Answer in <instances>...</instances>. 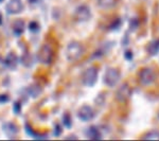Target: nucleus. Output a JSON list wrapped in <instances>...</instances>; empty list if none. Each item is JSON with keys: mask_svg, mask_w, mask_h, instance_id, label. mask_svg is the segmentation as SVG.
Returning <instances> with one entry per match:
<instances>
[{"mask_svg": "<svg viewBox=\"0 0 159 141\" xmlns=\"http://www.w3.org/2000/svg\"><path fill=\"white\" fill-rule=\"evenodd\" d=\"M66 58L69 61H75L83 55V47L79 42H71L68 43L65 52Z\"/></svg>", "mask_w": 159, "mask_h": 141, "instance_id": "obj_1", "label": "nucleus"}, {"mask_svg": "<svg viewBox=\"0 0 159 141\" xmlns=\"http://www.w3.org/2000/svg\"><path fill=\"white\" fill-rule=\"evenodd\" d=\"M53 56H54V52H53L52 47L50 45H48V43H45L38 51L37 58L43 65L48 66L52 63Z\"/></svg>", "mask_w": 159, "mask_h": 141, "instance_id": "obj_2", "label": "nucleus"}, {"mask_svg": "<svg viewBox=\"0 0 159 141\" xmlns=\"http://www.w3.org/2000/svg\"><path fill=\"white\" fill-rule=\"evenodd\" d=\"M98 69L96 67H89L87 68L83 73L82 82L87 87H92L98 81Z\"/></svg>", "mask_w": 159, "mask_h": 141, "instance_id": "obj_3", "label": "nucleus"}, {"mask_svg": "<svg viewBox=\"0 0 159 141\" xmlns=\"http://www.w3.org/2000/svg\"><path fill=\"white\" fill-rule=\"evenodd\" d=\"M120 78H121V74H120V71L117 68H108L104 74L103 80L105 85L109 87H115L119 82Z\"/></svg>", "mask_w": 159, "mask_h": 141, "instance_id": "obj_4", "label": "nucleus"}, {"mask_svg": "<svg viewBox=\"0 0 159 141\" xmlns=\"http://www.w3.org/2000/svg\"><path fill=\"white\" fill-rule=\"evenodd\" d=\"M91 17V12L90 9L85 4L79 6L74 11V18L78 22H86L90 19Z\"/></svg>", "mask_w": 159, "mask_h": 141, "instance_id": "obj_5", "label": "nucleus"}, {"mask_svg": "<svg viewBox=\"0 0 159 141\" xmlns=\"http://www.w3.org/2000/svg\"><path fill=\"white\" fill-rule=\"evenodd\" d=\"M138 78H139V82L141 85L148 86L154 83V81H155V79H156V75L151 68H143L142 70H140Z\"/></svg>", "mask_w": 159, "mask_h": 141, "instance_id": "obj_6", "label": "nucleus"}, {"mask_svg": "<svg viewBox=\"0 0 159 141\" xmlns=\"http://www.w3.org/2000/svg\"><path fill=\"white\" fill-rule=\"evenodd\" d=\"M24 10V3L21 0H9L6 4V12L9 15L20 14Z\"/></svg>", "mask_w": 159, "mask_h": 141, "instance_id": "obj_7", "label": "nucleus"}, {"mask_svg": "<svg viewBox=\"0 0 159 141\" xmlns=\"http://www.w3.org/2000/svg\"><path fill=\"white\" fill-rule=\"evenodd\" d=\"M76 116H78V118L81 120V121L88 122V121H90V120L93 119L94 111L90 106H88V105H84V106L80 107Z\"/></svg>", "mask_w": 159, "mask_h": 141, "instance_id": "obj_8", "label": "nucleus"}, {"mask_svg": "<svg viewBox=\"0 0 159 141\" xmlns=\"http://www.w3.org/2000/svg\"><path fill=\"white\" fill-rule=\"evenodd\" d=\"M2 130L9 138H15L19 133V127L13 122H6L2 124Z\"/></svg>", "mask_w": 159, "mask_h": 141, "instance_id": "obj_9", "label": "nucleus"}, {"mask_svg": "<svg viewBox=\"0 0 159 141\" xmlns=\"http://www.w3.org/2000/svg\"><path fill=\"white\" fill-rule=\"evenodd\" d=\"M130 94H132V89L129 86V84H123L121 85L119 89H118L116 97L118 99V101L120 102H125L127 99H129Z\"/></svg>", "mask_w": 159, "mask_h": 141, "instance_id": "obj_10", "label": "nucleus"}, {"mask_svg": "<svg viewBox=\"0 0 159 141\" xmlns=\"http://www.w3.org/2000/svg\"><path fill=\"white\" fill-rule=\"evenodd\" d=\"M6 61V65H7V68L10 69V70H15L17 67H18L20 61H19V57L16 55V53L14 52H9L4 58Z\"/></svg>", "mask_w": 159, "mask_h": 141, "instance_id": "obj_11", "label": "nucleus"}, {"mask_svg": "<svg viewBox=\"0 0 159 141\" xmlns=\"http://www.w3.org/2000/svg\"><path fill=\"white\" fill-rule=\"evenodd\" d=\"M19 61H20V64L27 68L32 67L33 64H34V58H33L32 54H31L30 52H28V51H25V52L22 53V55H21V57L19 58Z\"/></svg>", "mask_w": 159, "mask_h": 141, "instance_id": "obj_12", "label": "nucleus"}, {"mask_svg": "<svg viewBox=\"0 0 159 141\" xmlns=\"http://www.w3.org/2000/svg\"><path fill=\"white\" fill-rule=\"evenodd\" d=\"M24 32H25V21L21 19H17L13 24V33L16 36H21Z\"/></svg>", "mask_w": 159, "mask_h": 141, "instance_id": "obj_13", "label": "nucleus"}, {"mask_svg": "<svg viewBox=\"0 0 159 141\" xmlns=\"http://www.w3.org/2000/svg\"><path fill=\"white\" fill-rule=\"evenodd\" d=\"M87 137L91 140H100L102 139V135L101 132L99 130V129L97 126H90L87 130Z\"/></svg>", "mask_w": 159, "mask_h": 141, "instance_id": "obj_14", "label": "nucleus"}, {"mask_svg": "<svg viewBox=\"0 0 159 141\" xmlns=\"http://www.w3.org/2000/svg\"><path fill=\"white\" fill-rule=\"evenodd\" d=\"M147 51L150 55H157L159 52V39H154L148 43Z\"/></svg>", "mask_w": 159, "mask_h": 141, "instance_id": "obj_15", "label": "nucleus"}, {"mask_svg": "<svg viewBox=\"0 0 159 141\" xmlns=\"http://www.w3.org/2000/svg\"><path fill=\"white\" fill-rule=\"evenodd\" d=\"M28 93H29L30 97L32 98H37L40 93H42V87L37 84H33L31 85L29 88H28Z\"/></svg>", "mask_w": 159, "mask_h": 141, "instance_id": "obj_16", "label": "nucleus"}, {"mask_svg": "<svg viewBox=\"0 0 159 141\" xmlns=\"http://www.w3.org/2000/svg\"><path fill=\"white\" fill-rule=\"evenodd\" d=\"M116 3L117 0H98V6L102 9H111Z\"/></svg>", "mask_w": 159, "mask_h": 141, "instance_id": "obj_17", "label": "nucleus"}, {"mask_svg": "<svg viewBox=\"0 0 159 141\" xmlns=\"http://www.w3.org/2000/svg\"><path fill=\"white\" fill-rule=\"evenodd\" d=\"M143 139L144 140H159V132H157V130L148 132L143 136Z\"/></svg>", "mask_w": 159, "mask_h": 141, "instance_id": "obj_18", "label": "nucleus"}, {"mask_svg": "<svg viewBox=\"0 0 159 141\" xmlns=\"http://www.w3.org/2000/svg\"><path fill=\"white\" fill-rule=\"evenodd\" d=\"M29 30H30V32H32V33L39 32L40 27H39V25H38V22H36V21H31L30 24H29Z\"/></svg>", "mask_w": 159, "mask_h": 141, "instance_id": "obj_19", "label": "nucleus"}, {"mask_svg": "<svg viewBox=\"0 0 159 141\" xmlns=\"http://www.w3.org/2000/svg\"><path fill=\"white\" fill-rule=\"evenodd\" d=\"M63 121H64V125H65L66 127H71V118H70V116H69L68 114H65L64 115V117H63Z\"/></svg>", "mask_w": 159, "mask_h": 141, "instance_id": "obj_20", "label": "nucleus"}, {"mask_svg": "<svg viewBox=\"0 0 159 141\" xmlns=\"http://www.w3.org/2000/svg\"><path fill=\"white\" fill-rule=\"evenodd\" d=\"M13 111L16 115L20 114V111H21V105H20L19 102H15L14 103V105H13Z\"/></svg>", "mask_w": 159, "mask_h": 141, "instance_id": "obj_21", "label": "nucleus"}, {"mask_svg": "<svg viewBox=\"0 0 159 141\" xmlns=\"http://www.w3.org/2000/svg\"><path fill=\"white\" fill-rule=\"evenodd\" d=\"M6 69H7L6 61H4V58L0 55V73L4 72V71H6Z\"/></svg>", "mask_w": 159, "mask_h": 141, "instance_id": "obj_22", "label": "nucleus"}, {"mask_svg": "<svg viewBox=\"0 0 159 141\" xmlns=\"http://www.w3.org/2000/svg\"><path fill=\"white\" fill-rule=\"evenodd\" d=\"M10 101V97L7 94H0V103H7Z\"/></svg>", "mask_w": 159, "mask_h": 141, "instance_id": "obj_23", "label": "nucleus"}, {"mask_svg": "<svg viewBox=\"0 0 159 141\" xmlns=\"http://www.w3.org/2000/svg\"><path fill=\"white\" fill-rule=\"evenodd\" d=\"M37 1H38V0H29L30 4H34V3H36Z\"/></svg>", "mask_w": 159, "mask_h": 141, "instance_id": "obj_24", "label": "nucleus"}, {"mask_svg": "<svg viewBox=\"0 0 159 141\" xmlns=\"http://www.w3.org/2000/svg\"><path fill=\"white\" fill-rule=\"evenodd\" d=\"M2 19H3L2 18V14L0 13V25H1V24H2Z\"/></svg>", "mask_w": 159, "mask_h": 141, "instance_id": "obj_25", "label": "nucleus"}, {"mask_svg": "<svg viewBox=\"0 0 159 141\" xmlns=\"http://www.w3.org/2000/svg\"><path fill=\"white\" fill-rule=\"evenodd\" d=\"M2 1H3V0H0V2H2Z\"/></svg>", "mask_w": 159, "mask_h": 141, "instance_id": "obj_26", "label": "nucleus"}]
</instances>
